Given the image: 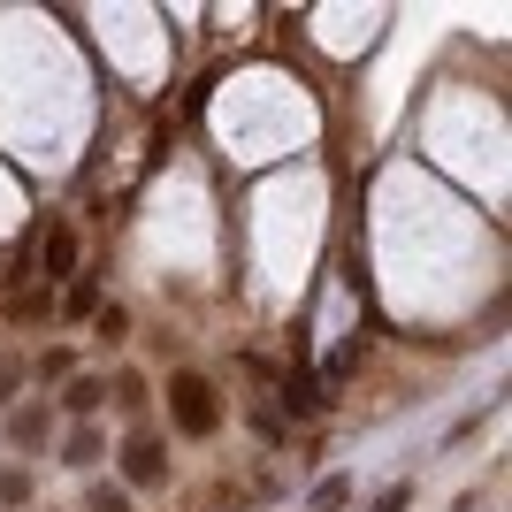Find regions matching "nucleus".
<instances>
[{
	"label": "nucleus",
	"instance_id": "f257e3e1",
	"mask_svg": "<svg viewBox=\"0 0 512 512\" xmlns=\"http://www.w3.org/2000/svg\"><path fill=\"white\" fill-rule=\"evenodd\" d=\"M169 413H176L184 436H214V428H222V406H214V390L199 383V375H176L169 383Z\"/></svg>",
	"mask_w": 512,
	"mask_h": 512
},
{
	"label": "nucleus",
	"instance_id": "f03ea898",
	"mask_svg": "<svg viewBox=\"0 0 512 512\" xmlns=\"http://www.w3.org/2000/svg\"><path fill=\"white\" fill-rule=\"evenodd\" d=\"M39 268H46V283H77V230L69 222L39 230Z\"/></svg>",
	"mask_w": 512,
	"mask_h": 512
},
{
	"label": "nucleus",
	"instance_id": "7ed1b4c3",
	"mask_svg": "<svg viewBox=\"0 0 512 512\" xmlns=\"http://www.w3.org/2000/svg\"><path fill=\"white\" fill-rule=\"evenodd\" d=\"M123 467H130V482H138V490H153V482L169 474V451H161V436H130V444H123Z\"/></svg>",
	"mask_w": 512,
	"mask_h": 512
},
{
	"label": "nucleus",
	"instance_id": "20e7f679",
	"mask_svg": "<svg viewBox=\"0 0 512 512\" xmlns=\"http://www.w3.org/2000/svg\"><path fill=\"white\" fill-rule=\"evenodd\" d=\"M100 398H107L100 375H69V398H62V406L77 413V421H92V413H100Z\"/></svg>",
	"mask_w": 512,
	"mask_h": 512
},
{
	"label": "nucleus",
	"instance_id": "39448f33",
	"mask_svg": "<svg viewBox=\"0 0 512 512\" xmlns=\"http://www.w3.org/2000/svg\"><path fill=\"white\" fill-rule=\"evenodd\" d=\"M283 406H291V413H321L329 398H321V383L306 375V367H291V383H283Z\"/></svg>",
	"mask_w": 512,
	"mask_h": 512
},
{
	"label": "nucleus",
	"instance_id": "423d86ee",
	"mask_svg": "<svg viewBox=\"0 0 512 512\" xmlns=\"http://www.w3.org/2000/svg\"><path fill=\"white\" fill-rule=\"evenodd\" d=\"M62 314H69V321H77V314H100V283L77 276V283H69V299H62Z\"/></svg>",
	"mask_w": 512,
	"mask_h": 512
},
{
	"label": "nucleus",
	"instance_id": "0eeeda50",
	"mask_svg": "<svg viewBox=\"0 0 512 512\" xmlns=\"http://www.w3.org/2000/svg\"><path fill=\"white\" fill-rule=\"evenodd\" d=\"M344 497H352V482H344V474H329V482L314 490V512H344Z\"/></svg>",
	"mask_w": 512,
	"mask_h": 512
},
{
	"label": "nucleus",
	"instance_id": "6e6552de",
	"mask_svg": "<svg viewBox=\"0 0 512 512\" xmlns=\"http://www.w3.org/2000/svg\"><path fill=\"white\" fill-rule=\"evenodd\" d=\"M92 459H100V428H77L69 436V467H92Z\"/></svg>",
	"mask_w": 512,
	"mask_h": 512
},
{
	"label": "nucleus",
	"instance_id": "1a4fd4ad",
	"mask_svg": "<svg viewBox=\"0 0 512 512\" xmlns=\"http://www.w3.org/2000/svg\"><path fill=\"white\" fill-rule=\"evenodd\" d=\"M39 375H46V383H62V375H77V352H62V344H54V352L39 360Z\"/></svg>",
	"mask_w": 512,
	"mask_h": 512
},
{
	"label": "nucleus",
	"instance_id": "9d476101",
	"mask_svg": "<svg viewBox=\"0 0 512 512\" xmlns=\"http://www.w3.org/2000/svg\"><path fill=\"white\" fill-rule=\"evenodd\" d=\"M39 436H46V413L23 406V413H16V444H39Z\"/></svg>",
	"mask_w": 512,
	"mask_h": 512
},
{
	"label": "nucleus",
	"instance_id": "9b49d317",
	"mask_svg": "<svg viewBox=\"0 0 512 512\" xmlns=\"http://www.w3.org/2000/svg\"><path fill=\"white\" fill-rule=\"evenodd\" d=\"M100 337H107V344L130 337V314H123V306H100Z\"/></svg>",
	"mask_w": 512,
	"mask_h": 512
},
{
	"label": "nucleus",
	"instance_id": "f8f14e48",
	"mask_svg": "<svg viewBox=\"0 0 512 512\" xmlns=\"http://www.w3.org/2000/svg\"><path fill=\"white\" fill-rule=\"evenodd\" d=\"M0 314H8V321H39V314H46V299H23V291H16V299L0 306Z\"/></svg>",
	"mask_w": 512,
	"mask_h": 512
},
{
	"label": "nucleus",
	"instance_id": "ddd939ff",
	"mask_svg": "<svg viewBox=\"0 0 512 512\" xmlns=\"http://www.w3.org/2000/svg\"><path fill=\"white\" fill-rule=\"evenodd\" d=\"M406 497H413V490H406V482H390V490H383V497H375V505H367V512H406Z\"/></svg>",
	"mask_w": 512,
	"mask_h": 512
},
{
	"label": "nucleus",
	"instance_id": "4468645a",
	"mask_svg": "<svg viewBox=\"0 0 512 512\" xmlns=\"http://www.w3.org/2000/svg\"><path fill=\"white\" fill-rule=\"evenodd\" d=\"M92 512H130V497H123V490H107V482H100V490H92Z\"/></svg>",
	"mask_w": 512,
	"mask_h": 512
},
{
	"label": "nucleus",
	"instance_id": "2eb2a0df",
	"mask_svg": "<svg viewBox=\"0 0 512 512\" xmlns=\"http://www.w3.org/2000/svg\"><path fill=\"white\" fill-rule=\"evenodd\" d=\"M16 383H23V360H0V398H16Z\"/></svg>",
	"mask_w": 512,
	"mask_h": 512
},
{
	"label": "nucleus",
	"instance_id": "dca6fc26",
	"mask_svg": "<svg viewBox=\"0 0 512 512\" xmlns=\"http://www.w3.org/2000/svg\"><path fill=\"white\" fill-rule=\"evenodd\" d=\"M0 268H8V253H0Z\"/></svg>",
	"mask_w": 512,
	"mask_h": 512
}]
</instances>
